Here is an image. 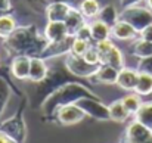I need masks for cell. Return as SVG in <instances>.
Listing matches in <instances>:
<instances>
[{
	"label": "cell",
	"mask_w": 152,
	"mask_h": 143,
	"mask_svg": "<svg viewBox=\"0 0 152 143\" xmlns=\"http://www.w3.org/2000/svg\"><path fill=\"white\" fill-rule=\"evenodd\" d=\"M95 46H96L98 52H99V55H101V62H102V58H103L111 49L115 46V43H114L111 39H108V40H103V42H99V43H95Z\"/></svg>",
	"instance_id": "cell-33"
},
{
	"label": "cell",
	"mask_w": 152,
	"mask_h": 143,
	"mask_svg": "<svg viewBox=\"0 0 152 143\" xmlns=\"http://www.w3.org/2000/svg\"><path fill=\"white\" fill-rule=\"evenodd\" d=\"M74 37H75V39H80V40H86V42L93 43V42H92V31H90V24H89V21L75 33Z\"/></svg>",
	"instance_id": "cell-32"
},
{
	"label": "cell",
	"mask_w": 152,
	"mask_h": 143,
	"mask_svg": "<svg viewBox=\"0 0 152 143\" xmlns=\"http://www.w3.org/2000/svg\"><path fill=\"white\" fill-rule=\"evenodd\" d=\"M13 93L16 96H22V92L18 87H13L10 83L3 81L1 86H0V117L4 112V109H6V106H7V103H9V100H10Z\"/></svg>",
	"instance_id": "cell-25"
},
{
	"label": "cell",
	"mask_w": 152,
	"mask_h": 143,
	"mask_svg": "<svg viewBox=\"0 0 152 143\" xmlns=\"http://www.w3.org/2000/svg\"><path fill=\"white\" fill-rule=\"evenodd\" d=\"M111 37L120 42H133L139 37V33L126 21L118 19L115 25L111 27Z\"/></svg>",
	"instance_id": "cell-13"
},
{
	"label": "cell",
	"mask_w": 152,
	"mask_h": 143,
	"mask_svg": "<svg viewBox=\"0 0 152 143\" xmlns=\"http://www.w3.org/2000/svg\"><path fill=\"white\" fill-rule=\"evenodd\" d=\"M64 63L72 75H75L81 80H84V78L90 80L99 68V65H92L87 61H84L83 56H75V55H71V53L64 56Z\"/></svg>",
	"instance_id": "cell-6"
},
{
	"label": "cell",
	"mask_w": 152,
	"mask_h": 143,
	"mask_svg": "<svg viewBox=\"0 0 152 143\" xmlns=\"http://www.w3.org/2000/svg\"><path fill=\"white\" fill-rule=\"evenodd\" d=\"M87 115L84 114V111L77 105V103H71V105H65L61 106L52 117L50 121H55L59 125H74L81 123Z\"/></svg>",
	"instance_id": "cell-7"
},
{
	"label": "cell",
	"mask_w": 152,
	"mask_h": 143,
	"mask_svg": "<svg viewBox=\"0 0 152 143\" xmlns=\"http://www.w3.org/2000/svg\"><path fill=\"white\" fill-rule=\"evenodd\" d=\"M134 92L140 96L152 95V74L139 71V78H137V84H136Z\"/></svg>",
	"instance_id": "cell-28"
},
{
	"label": "cell",
	"mask_w": 152,
	"mask_h": 143,
	"mask_svg": "<svg viewBox=\"0 0 152 143\" xmlns=\"http://www.w3.org/2000/svg\"><path fill=\"white\" fill-rule=\"evenodd\" d=\"M108 109H109V118L115 123H126L132 117L130 112L126 109L121 99H117V100L111 102L108 105Z\"/></svg>",
	"instance_id": "cell-20"
},
{
	"label": "cell",
	"mask_w": 152,
	"mask_h": 143,
	"mask_svg": "<svg viewBox=\"0 0 152 143\" xmlns=\"http://www.w3.org/2000/svg\"><path fill=\"white\" fill-rule=\"evenodd\" d=\"M13 9V4L10 0H0V15L9 13Z\"/></svg>",
	"instance_id": "cell-35"
},
{
	"label": "cell",
	"mask_w": 152,
	"mask_h": 143,
	"mask_svg": "<svg viewBox=\"0 0 152 143\" xmlns=\"http://www.w3.org/2000/svg\"><path fill=\"white\" fill-rule=\"evenodd\" d=\"M101 63H105V65H109V66H114L117 69H121L126 66V62H124V55L121 52V49L118 47L117 45L111 49L103 58H102Z\"/></svg>",
	"instance_id": "cell-24"
},
{
	"label": "cell",
	"mask_w": 152,
	"mask_h": 143,
	"mask_svg": "<svg viewBox=\"0 0 152 143\" xmlns=\"http://www.w3.org/2000/svg\"><path fill=\"white\" fill-rule=\"evenodd\" d=\"M137 78H139V71L137 68H130V66H124L118 71V77H117V86L126 92H134L136 84H137Z\"/></svg>",
	"instance_id": "cell-12"
},
{
	"label": "cell",
	"mask_w": 152,
	"mask_h": 143,
	"mask_svg": "<svg viewBox=\"0 0 152 143\" xmlns=\"http://www.w3.org/2000/svg\"><path fill=\"white\" fill-rule=\"evenodd\" d=\"M130 55L137 58V59H143V58H149L152 56V42L143 40L140 37H137L136 40L132 42L130 46Z\"/></svg>",
	"instance_id": "cell-21"
},
{
	"label": "cell",
	"mask_w": 152,
	"mask_h": 143,
	"mask_svg": "<svg viewBox=\"0 0 152 143\" xmlns=\"http://www.w3.org/2000/svg\"><path fill=\"white\" fill-rule=\"evenodd\" d=\"M72 42H74V37H72V36H68V37H65L64 40L48 43V46L43 50V53H42L40 58H43V59H46V61H50V59H56V58L65 56V55L69 53Z\"/></svg>",
	"instance_id": "cell-10"
},
{
	"label": "cell",
	"mask_w": 152,
	"mask_h": 143,
	"mask_svg": "<svg viewBox=\"0 0 152 143\" xmlns=\"http://www.w3.org/2000/svg\"><path fill=\"white\" fill-rule=\"evenodd\" d=\"M0 143H16L10 136H7L6 133L0 131Z\"/></svg>",
	"instance_id": "cell-38"
},
{
	"label": "cell",
	"mask_w": 152,
	"mask_h": 143,
	"mask_svg": "<svg viewBox=\"0 0 152 143\" xmlns=\"http://www.w3.org/2000/svg\"><path fill=\"white\" fill-rule=\"evenodd\" d=\"M48 43L49 42L46 40L45 34L40 33L37 25L34 24L19 25L6 40H3V46L12 58L19 55L30 58L42 56Z\"/></svg>",
	"instance_id": "cell-2"
},
{
	"label": "cell",
	"mask_w": 152,
	"mask_h": 143,
	"mask_svg": "<svg viewBox=\"0 0 152 143\" xmlns=\"http://www.w3.org/2000/svg\"><path fill=\"white\" fill-rule=\"evenodd\" d=\"M136 68H137V71H140V72L152 74V56H149V58H143V59H139Z\"/></svg>",
	"instance_id": "cell-34"
},
{
	"label": "cell",
	"mask_w": 152,
	"mask_h": 143,
	"mask_svg": "<svg viewBox=\"0 0 152 143\" xmlns=\"http://www.w3.org/2000/svg\"><path fill=\"white\" fill-rule=\"evenodd\" d=\"M3 81H7V80H6V78H3V77H0V86H1V83H3ZM7 83H9V81H7ZM10 84H12V83H10ZM12 86H13V87H16L15 84H12Z\"/></svg>",
	"instance_id": "cell-41"
},
{
	"label": "cell",
	"mask_w": 152,
	"mask_h": 143,
	"mask_svg": "<svg viewBox=\"0 0 152 143\" xmlns=\"http://www.w3.org/2000/svg\"><path fill=\"white\" fill-rule=\"evenodd\" d=\"M49 71V63L46 59L36 56L31 58L30 61V75H28V81L30 83H40L46 78Z\"/></svg>",
	"instance_id": "cell-15"
},
{
	"label": "cell",
	"mask_w": 152,
	"mask_h": 143,
	"mask_svg": "<svg viewBox=\"0 0 152 143\" xmlns=\"http://www.w3.org/2000/svg\"><path fill=\"white\" fill-rule=\"evenodd\" d=\"M43 34H45V37H46V40H48L49 43L64 40L65 37L69 36L65 22H56V21H48Z\"/></svg>",
	"instance_id": "cell-16"
},
{
	"label": "cell",
	"mask_w": 152,
	"mask_h": 143,
	"mask_svg": "<svg viewBox=\"0 0 152 143\" xmlns=\"http://www.w3.org/2000/svg\"><path fill=\"white\" fill-rule=\"evenodd\" d=\"M121 100H123L126 109L130 112L132 117L137 112V109L140 108V105H142V102H143V100H142V96L137 95L136 92H130L129 95H126L124 97H121Z\"/></svg>",
	"instance_id": "cell-29"
},
{
	"label": "cell",
	"mask_w": 152,
	"mask_h": 143,
	"mask_svg": "<svg viewBox=\"0 0 152 143\" xmlns=\"http://www.w3.org/2000/svg\"><path fill=\"white\" fill-rule=\"evenodd\" d=\"M25 105H27V100L24 99L18 111L12 117L0 123V131L10 136L16 143H24L27 139V124H25V115H24Z\"/></svg>",
	"instance_id": "cell-4"
},
{
	"label": "cell",
	"mask_w": 152,
	"mask_h": 143,
	"mask_svg": "<svg viewBox=\"0 0 152 143\" xmlns=\"http://www.w3.org/2000/svg\"><path fill=\"white\" fill-rule=\"evenodd\" d=\"M133 117L137 123L143 124L148 128H152V100L142 102L140 108L137 109V112Z\"/></svg>",
	"instance_id": "cell-26"
},
{
	"label": "cell",
	"mask_w": 152,
	"mask_h": 143,
	"mask_svg": "<svg viewBox=\"0 0 152 143\" xmlns=\"http://www.w3.org/2000/svg\"><path fill=\"white\" fill-rule=\"evenodd\" d=\"M90 24V31H92V42L93 43H99L103 40L111 39V27L106 25L105 22H102L101 19H92L89 21Z\"/></svg>",
	"instance_id": "cell-19"
},
{
	"label": "cell",
	"mask_w": 152,
	"mask_h": 143,
	"mask_svg": "<svg viewBox=\"0 0 152 143\" xmlns=\"http://www.w3.org/2000/svg\"><path fill=\"white\" fill-rule=\"evenodd\" d=\"M90 45H92L90 42L80 40V39H75V37H74V42H72V45H71L69 53H71V55H75V56H83Z\"/></svg>",
	"instance_id": "cell-30"
},
{
	"label": "cell",
	"mask_w": 152,
	"mask_h": 143,
	"mask_svg": "<svg viewBox=\"0 0 152 143\" xmlns=\"http://www.w3.org/2000/svg\"><path fill=\"white\" fill-rule=\"evenodd\" d=\"M120 19L129 22L137 33H140L142 30H145L148 25L152 24V10L145 4H136V6H130L126 9H121L120 12Z\"/></svg>",
	"instance_id": "cell-5"
},
{
	"label": "cell",
	"mask_w": 152,
	"mask_h": 143,
	"mask_svg": "<svg viewBox=\"0 0 152 143\" xmlns=\"http://www.w3.org/2000/svg\"><path fill=\"white\" fill-rule=\"evenodd\" d=\"M19 27L18 24V19L10 15V13H4V15H0V40H6L16 28Z\"/></svg>",
	"instance_id": "cell-22"
},
{
	"label": "cell",
	"mask_w": 152,
	"mask_h": 143,
	"mask_svg": "<svg viewBox=\"0 0 152 143\" xmlns=\"http://www.w3.org/2000/svg\"><path fill=\"white\" fill-rule=\"evenodd\" d=\"M118 71L117 68L114 66H109V65H105L101 63L96 74L90 78L93 83H98V84H115L117 83V77H118Z\"/></svg>",
	"instance_id": "cell-17"
},
{
	"label": "cell",
	"mask_w": 152,
	"mask_h": 143,
	"mask_svg": "<svg viewBox=\"0 0 152 143\" xmlns=\"http://www.w3.org/2000/svg\"><path fill=\"white\" fill-rule=\"evenodd\" d=\"M59 58L56 59H50L48 61L49 63V71H48V75L43 81L40 83H33L34 84V89L28 93V103L30 106L36 111V109H42V105L43 102L49 97V96L56 92L59 87H62L64 84L66 83H71V81H81V78L72 75L69 72V69L65 66L64 61H58Z\"/></svg>",
	"instance_id": "cell-1"
},
{
	"label": "cell",
	"mask_w": 152,
	"mask_h": 143,
	"mask_svg": "<svg viewBox=\"0 0 152 143\" xmlns=\"http://www.w3.org/2000/svg\"><path fill=\"white\" fill-rule=\"evenodd\" d=\"M30 56L25 55H19V56H13L10 61V75L16 80L21 81H28V75H30Z\"/></svg>",
	"instance_id": "cell-11"
},
{
	"label": "cell",
	"mask_w": 152,
	"mask_h": 143,
	"mask_svg": "<svg viewBox=\"0 0 152 143\" xmlns=\"http://www.w3.org/2000/svg\"><path fill=\"white\" fill-rule=\"evenodd\" d=\"M64 22H65V25H66L68 34L74 37L75 33L87 22V19L83 16V13L78 10V7L72 6V9L69 10V13H68V16H66V19H65Z\"/></svg>",
	"instance_id": "cell-18"
},
{
	"label": "cell",
	"mask_w": 152,
	"mask_h": 143,
	"mask_svg": "<svg viewBox=\"0 0 152 143\" xmlns=\"http://www.w3.org/2000/svg\"><path fill=\"white\" fill-rule=\"evenodd\" d=\"M78 10L83 13V16L87 19V21H92V19H96L98 15H99V10H101V1L99 0H80L78 3Z\"/></svg>",
	"instance_id": "cell-23"
},
{
	"label": "cell",
	"mask_w": 152,
	"mask_h": 143,
	"mask_svg": "<svg viewBox=\"0 0 152 143\" xmlns=\"http://www.w3.org/2000/svg\"><path fill=\"white\" fill-rule=\"evenodd\" d=\"M139 37H140V39H143V40L152 42V24L151 25H148L145 30H142V31L139 33Z\"/></svg>",
	"instance_id": "cell-36"
},
{
	"label": "cell",
	"mask_w": 152,
	"mask_h": 143,
	"mask_svg": "<svg viewBox=\"0 0 152 143\" xmlns=\"http://www.w3.org/2000/svg\"><path fill=\"white\" fill-rule=\"evenodd\" d=\"M143 0H120V6L121 9H126V7H130V6H136V4H140Z\"/></svg>",
	"instance_id": "cell-37"
},
{
	"label": "cell",
	"mask_w": 152,
	"mask_h": 143,
	"mask_svg": "<svg viewBox=\"0 0 152 143\" xmlns=\"http://www.w3.org/2000/svg\"><path fill=\"white\" fill-rule=\"evenodd\" d=\"M145 1H146V6H148V7L152 10V0H145Z\"/></svg>",
	"instance_id": "cell-40"
},
{
	"label": "cell",
	"mask_w": 152,
	"mask_h": 143,
	"mask_svg": "<svg viewBox=\"0 0 152 143\" xmlns=\"http://www.w3.org/2000/svg\"><path fill=\"white\" fill-rule=\"evenodd\" d=\"M7 72L10 74V71H7V69H3V68L0 66V77H3V78H6V80H7L9 83H12V81H10V78L7 77ZM12 84H13V83H12Z\"/></svg>",
	"instance_id": "cell-39"
},
{
	"label": "cell",
	"mask_w": 152,
	"mask_h": 143,
	"mask_svg": "<svg viewBox=\"0 0 152 143\" xmlns=\"http://www.w3.org/2000/svg\"><path fill=\"white\" fill-rule=\"evenodd\" d=\"M0 66H1V56H0Z\"/></svg>",
	"instance_id": "cell-42"
},
{
	"label": "cell",
	"mask_w": 152,
	"mask_h": 143,
	"mask_svg": "<svg viewBox=\"0 0 152 143\" xmlns=\"http://www.w3.org/2000/svg\"><path fill=\"white\" fill-rule=\"evenodd\" d=\"M84 97H99L90 87H87L83 81H71L59 87L56 92H53L42 105V112L46 118L52 120L53 114L65 105L77 103L80 99Z\"/></svg>",
	"instance_id": "cell-3"
},
{
	"label": "cell",
	"mask_w": 152,
	"mask_h": 143,
	"mask_svg": "<svg viewBox=\"0 0 152 143\" xmlns=\"http://www.w3.org/2000/svg\"><path fill=\"white\" fill-rule=\"evenodd\" d=\"M98 19H101L102 22H105L106 25L112 27L120 19V13H118V10H117V7L114 4H105V6H102L101 10H99Z\"/></svg>",
	"instance_id": "cell-27"
},
{
	"label": "cell",
	"mask_w": 152,
	"mask_h": 143,
	"mask_svg": "<svg viewBox=\"0 0 152 143\" xmlns=\"http://www.w3.org/2000/svg\"><path fill=\"white\" fill-rule=\"evenodd\" d=\"M77 105L84 111V114L90 118L99 120V121H108L109 118V109L108 105H105L101 97H84L77 102Z\"/></svg>",
	"instance_id": "cell-8"
},
{
	"label": "cell",
	"mask_w": 152,
	"mask_h": 143,
	"mask_svg": "<svg viewBox=\"0 0 152 143\" xmlns=\"http://www.w3.org/2000/svg\"><path fill=\"white\" fill-rule=\"evenodd\" d=\"M71 9H72V4L68 1H52V3H48L45 12H46L48 21L64 22Z\"/></svg>",
	"instance_id": "cell-14"
},
{
	"label": "cell",
	"mask_w": 152,
	"mask_h": 143,
	"mask_svg": "<svg viewBox=\"0 0 152 143\" xmlns=\"http://www.w3.org/2000/svg\"><path fill=\"white\" fill-rule=\"evenodd\" d=\"M151 130H152V128H151Z\"/></svg>",
	"instance_id": "cell-43"
},
{
	"label": "cell",
	"mask_w": 152,
	"mask_h": 143,
	"mask_svg": "<svg viewBox=\"0 0 152 143\" xmlns=\"http://www.w3.org/2000/svg\"><path fill=\"white\" fill-rule=\"evenodd\" d=\"M83 58H84V61H87L92 65H101V55H99L98 49L95 46V43H92L89 46V49L86 50V53L83 55Z\"/></svg>",
	"instance_id": "cell-31"
},
{
	"label": "cell",
	"mask_w": 152,
	"mask_h": 143,
	"mask_svg": "<svg viewBox=\"0 0 152 143\" xmlns=\"http://www.w3.org/2000/svg\"><path fill=\"white\" fill-rule=\"evenodd\" d=\"M121 143H152V130L133 120L127 124Z\"/></svg>",
	"instance_id": "cell-9"
}]
</instances>
